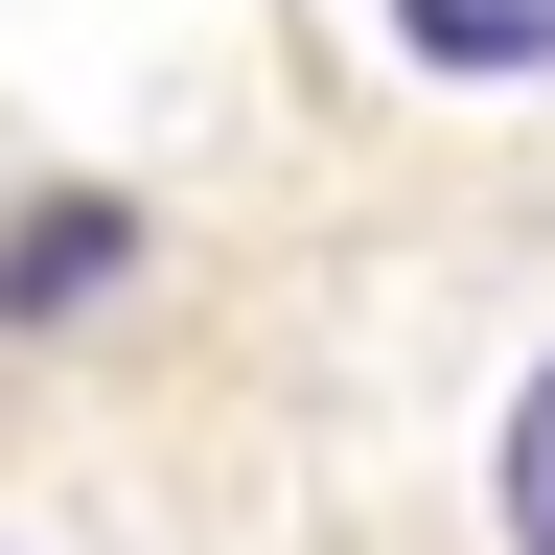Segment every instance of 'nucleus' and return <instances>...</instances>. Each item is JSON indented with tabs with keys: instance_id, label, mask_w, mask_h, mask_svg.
<instances>
[{
	"instance_id": "f257e3e1",
	"label": "nucleus",
	"mask_w": 555,
	"mask_h": 555,
	"mask_svg": "<svg viewBox=\"0 0 555 555\" xmlns=\"http://www.w3.org/2000/svg\"><path fill=\"white\" fill-rule=\"evenodd\" d=\"M116 255H139V208H116V185H47L24 232H0V324H69V301H93Z\"/></svg>"
},
{
	"instance_id": "f03ea898",
	"label": "nucleus",
	"mask_w": 555,
	"mask_h": 555,
	"mask_svg": "<svg viewBox=\"0 0 555 555\" xmlns=\"http://www.w3.org/2000/svg\"><path fill=\"white\" fill-rule=\"evenodd\" d=\"M393 47L440 69V93H532V69H555V0H393Z\"/></svg>"
},
{
	"instance_id": "7ed1b4c3",
	"label": "nucleus",
	"mask_w": 555,
	"mask_h": 555,
	"mask_svg": "<svg viewBox=\"0 0 555 555\" xmlns=\"http://www.w3.org/2000/svg\"><path fill=\"white\" fill-rule=\"evenodd\" d=\"M509 555H555V371L509 393Z\"/></svg>"
}]
</instances>
